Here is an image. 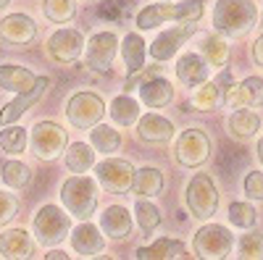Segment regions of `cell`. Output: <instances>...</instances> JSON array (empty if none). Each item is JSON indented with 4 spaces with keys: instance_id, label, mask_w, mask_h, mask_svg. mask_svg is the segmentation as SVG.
Wrapping results in <instances>:
<instances>
[{
    "instance_id": "ab89813d",
    "label": "cell",
    "mask_w": 263,
    "mask_h": 260,
    "mask_svg": "<svg viewBox=\"0 0 263 260\" xmlns=\"http://www.w3.org/2000/svg\"><path fill=\"white\" fill-rule=\"evenodd\" d=\"M245 194L250 200H263V173L260 171H250L245 176Z\"/></svg>"
},
{
    "instance_id": "5bb4252c",
    "label": "cell",
    "mask_w": 263,
    "mask_h": 260,
    "mask_svg": "<svg viewBox=\"0 0 263 260\" xmlns=\"http://www.w3.org/2000/svg\"><path fill=\"white\" fill-rule=\"evenodd\" d=\"M84 39L77 29H58L48 39V55L58 63H74L82 55Z\"/></svg>"
},
{
    "instance_id": "e0dca14e",
    "label": "cell",
    "mask_w": 263,
    "mask_h": 260,
    "mask_svg": "<svg viewBox=\"0 0 263 260\" xmlns=\"http://www.w3.org/2000/svg\"><path fill=\"white\" fill-rule=\"evenodd\" d=\"M50 84V79L48 76H37V84L32 87L29 92H21L13 103H8V105H3V111H0V126H8V124H13L16 118H21L27 113V108H32L40 97H42V92H45V87Z\"/></svg>"
},
{
    "instance_id": "d6a6232c",
    "label": "cell",
    "mask_w": 263,
    "mask_h": 260,
    "mask_svg": "<svg viewBox=\"0 0 263 260\" xmlns=\"http://www.w3.org/2000/svg\"><path fill=\"white\" fill-rule=\"evenodd\" d=\"M0 176L11 189H24L32 182V168L24 166L21 161H8L3 168H0Z\"/></svg>"
},
{
    "instance_id": "bcb514c9",
    "label": "cell",
    "mask_w": 263,
    "mask_h": 260,
    "mask_svg": "<svg viewBox=\"0 0 263 260\" xmlns=\"http://www.w3.org/2000/svg\"><path fill=\"white\" fill-rule=\"evenodd\" d=\"M0 257H3V255H0Z\"/></svg>"
},
{
    "instance_id": "f35d334b",
    "label": "cell",
    "mask_w": 263,
    "mask_h": 260,
    "mask_svg": "<svg viewBox=\"0 0 263 260\" xmlns=\"http://www.w3.org/2000/svg\"><path fill=\"white\" fill-rule=\"evenodd\" d=\"M16 213H18V200L13 197L11 192H0V226H6L8 221H13Z\"/></svg>"
},
{
    "instance_id": "7402d4cb",
    "label": "cell",
    "mask_w": 263,
    "mask_h": 260,
    "mask_svg": "<svg viewBox=\"0 0 263 260\" xmlns=\"http://www.w3.org/2000/svg\"><path fill=\"white\" fill-rule=\"evenodd\" d=\"M100 229L111 236V239H126L132 231V215L124 205H111L100 215Z\"/></svg>"
},
{
    "instance_id": "ee69618b",
    "label": "cell",
    "mask_w": 263,
    "mask_h": 260,
    "mask_svg": "<svg viewBox=\"0 0 263 260\" xmlns=\"http://www.w3.org/2000/svg\"><path fill=\"white\" fill-rule=\"evenodd\" d=\"M8 3H11V0H0V8H6Z\"/></svg>"
},
{
    "instance_id": "d590c367",
    "label": "cell",
    "mask_w": 263,
    "mask_h": 260,
    "mask_svg": "<svg viewBox=\"0 0 263 260\" xmlns=\"http://www.w3.org/2000/svg\"><path fill=\"white\" fill-rule=\"evenodd\" d=\"M135 218H137L142 231H153V229L161 226V210L153 203H147V200H140L135 205Z\"/></svg>"
},
{
    "instance_id": "1f68e13d",
    "label": "cell",
    "mask_w": 263,
    "mask_h": 260,
    "mask_svg": "<svg viewBox=\"0 0 263 260\" xmlns=\"http://www.w3.org/2000/svg\"><path fill=\"white\" fill-rule=\"evenodd\" d=\"M90 142H92V147L98 150V153H116V150L121 147V134L116 132L114 126H103V124H98V126H92L90 129Z\"/></svg>"
},
{
    "instance_id": "d4e9b609",
    "label": "cell",
    "mask_w": 263,
    "mask_h": 260,
    "mask_svg": "<svg viewBox=\"0 0 263 260\" xmlns=\"http://www.w3.org/2000/svg\"><path fill=\"white\" fill-rule=\"evenodd\" d=\"M140 260H166V257H187V247L179 239H171V236H163V239L153 242L150 247H140L137 255Z\"/></svg>"
},
{
    "instance_id": "836d02e7",
    "label": "cell",
    "mask_w": 263,
    "mask_h": 260,
    "mask_svg": "<svg viewBox=\"0 0 263 260\" xmlns=\"http://www.w3.org/2000/svg\"><path fill=\"white\" fill-rule=\"evenodd\" d=\"M27 139H29V134H27V129L24 126H6L3 132H0V147L6 150L8 155H21L27 150Z\"/></svg>"
},
{
    "instance_id": "5b68a950",
    "label": "cell",
    "mask_w": 263,
    "mask_h": 260,
    "mask_svg": "<svg viewBox=\"0 0 263 260\" xmlns=\"http://www.w3.org/2000/svg\"><path fill=\"white\" fill-rule=\"evenodd\" d=\"M184 200H187L190 213L200 221H208L218 210V192H216V184H213V179L208 176V173H197V176L190 179Z\"/></svg>"
},
{
    "instance_id": "2e32d148",
    "label": "cell",
    "mask_w": 263,
    "mask_h": 260,
    "mask_svg": "<svg viewBox=\"0 0 263 260\" xmlns=\"http://www.w3.org/2000/svg\"><path fill=\"white\" fill-rule=\"evenodd\" d=\"M229 87H232V74H229V69H224L216 82L200 84L197 95L192 97V105L197 108V111H216V108L224 103V95H227Z\"/></svg>"
},
{
    "instance_id": "7c38bea8",
    "label": "cell",
    "mask_w": 263,
    "mask_h": 260,
    "mask_svg": "<svg viewBox=\"0 0 263 260\" xmlns=\"http://www.w3.org/2000/svg\"><path fill=\"white\" fill-rule=\"evenodd\" d=\"M195 32H197L195 21H182V24L161 32V34L156 37V42L150 45V55L156 58V61H168V58H174V55H177V50L184 45V42H187Z\"/></svg>"
},
{
    "instance_id": "603a6c76",
    "label": "cell",
    "mask_w": 263,
    "mask_h": 260,
    "mask_svg": "<svg viewBox=\"0 0 263 260\" xmlns=\"http://www.w3.org/2000/svg\"><path fill=\"white\" fill-rule=\"evenodd\" d=\"M37 84V76L32 71H27L24 66H13V63H3L0 66V87L8 92H29L32 87Z\"/></svg>"
},
{
    "instance_id": "30bf717a",
    "label": "cell",
    "mask_w": 263,
    "mask_h": 260,
    "mask_svg": "<svg viewBox=\"0 0 263 260\" xmlns=\"http://www.w3.org/2000/svg\"><path fill=\"white\" fill-rule=\"evenodd\" d=\"M98 182L111 194H126L135 187V168H132L129 161L108 158V161L98 163Z\"/></svg>"
},
{
    "instance_id": "3957f363",
    "label": "cell",
    "mask_w": 263,
    "mask_h": 260,
    "mask_svg": "<svg viewBox=\"0 0 263 260\" xmlns=\"http://www.w3.org/2000/svg\"><path fill=\"white\" fill-rule=\"evenodd\" d=\"M69 229H71L69 213H63L58 205H42L34 215V224H32V231L42 247L61 245L69 236Z\"/></svg>"
},
{
    "instance_id": "52a82bcc",
    "label": "cell",
    "mask_w": 263,
    "mask_h": 260,
    "mask_svg": "<svg viewBox=\"0 0 263 260\" xmlns=\"http://www.w3.org/2000/svg\"><path fill=\"white\" fill-rule=\"evenodd\" d=\"M232 245H234L232 231L218 224H208L195 234V252H197V257H205V260L227 257L232 252Z\"/></svg>"
},
{
    "instance_id": "8fae6325",
    "label": "cell",
    "mask_w": 263,
    "mask_h": 260,
    "mask_svg": "<svg viewBox=\"0 0 263 260\" xmlns=\"http://www.w3.org/2000/svg\"><path fill=\"white\" fill-rule=\"evenodd\" d=\"M119 53V39L114 32H98L87 42V66L92 71L108 74L114 69V58Z\"/></svg>"
},
{
    "instance_id": "277c9868",
    "label": "cell",
    "mask_w": 263,
    "mask_h": 260,
    "mask_svg": "<svg viewBox=\"0 0 263 260\" xmlns=\"http://www.w3.org/2000/svg\"><path fill=\"white\" fill-rule=\"evenodd\" d=\"M203 3L200 0H187L177 6H147L137 13V27L140 29H156L166 21H200Z\"/></svg>"
},
{
    "instance_id": "f546056e",
    "label": "cell",
    "mask_w": 263,
    "mask_h": 260,
    "mask_svg": "<svg viewBox=\"0 0 263 260\" xmlns=\"http://www.w3.org/2000/svg\"><path fill=\"white\" fill-rule=\"evenodd\" d=\"M108 113H111L114 124L132 126L135 121H140V105H137V100H132L129 95H121V97H114L111 108H108Z\"/></svg>"
},
{
    "instance_id": "4fadbf2b",
    "label": "cell",
    "mask_w": 263,
    "mask_h": 260,
    "mask_svg": "<svg viewBox=\"0 0 263 260\" xmlns=\"http://www.w3.org/2000/svg\"><path fill=\"white\" fill-rule=\"evenodd\" d=\"M37 37V24L24 13H11L0 18V39L8 48H27Z\"/></svg>"
},
{
    "instance_id": "9c48e42d",
    "label": "cell",
    "mask_w": 263,
    "mask_h": 260,
    "mask_svg": "<svg viewBox=\"0 0 263 260\" xmlns=\"http://www.w3.org/2000/svg\"><path fill=\"white\" fill-rule=\"evenodd\" d=\"M177 161L187 168H197L211 158V139L205 137V132L200 129H187L177 139Z\"/></svg>"
},
{
    "instance_id": "ba28073f",
    "label": "cell",
    "mask_w": 263,
    "mask_h": 260,
    "mask_svg": "<svg viewBox=\"0 0 263 260\" xmlns=\"http://www.w3.org/2000/svg\"><path fill=\"white\" fill-rule=\"evenodd\" d=\"M105 113V105L98 95L92 92H77L66 103V118L74 129H92Z\"/></svg>"
},
{
    "instance_id": "6da1fadb",
    "label": "cell",
    "mask_w": 263,
    "mask_h": 260,
    "mask_svg": "<svg viewBox=\"0 0 263 260\" xmlns=\"http://www.w3.org/2000/svg\"><path fill=\"white\" fill-rule=\"evenodd\" d=\"M258 21V8L253 0H216L213 27L224 37H245Z\"/></svg>"
},
{
    "instance_id": "9a60e30c",
    "label": "cell",
    "mask_w": 263,
    "mask_h": 260,
    "mask_svg": "<svg viewBox=\"0 0 263 260\" xmlns=\"http://www.w3.org/2000/svg\"><path fill=\"white\" fill-rule=\"evenodd\" d=\"M227 108H255L263 105V79L260 76H248L245 82L232 84L224 95Z\"/></svg>"
},
{
    "instance_id": "74e56055",
    "label": "cell",
    "mask_w": 263,
    "mask_h": 260,
    "mask_svg": "<svg viewBox=\"0 0 263 260\" xmlns=\"http://www.w3.org/2000/svg\"><path fill=\"white\" fill-rule=\"evenodd\" d=\"M239 257H263V234L250 231L239 239Z\"/></svg>"
},
{
    "instance_id": "f1b7e54d",
    "label": "cell",
    "mask_w": 263,
    "mask_h": 260,
    "mask_svg": "<svg viewBox=\"0 0 263 260\" xmlns=\"http://www.w3.org/2000/svg\"><path fill=\"white\" fill-rule=\"evenodd\" d=\"M121 55H124V63H126V71L129 74H137L142 71L145 66V42L140 34H126L124 42H121Z\"/></svg>"
},
{
    "instance_id": "ac0fdd59",
    "label": "cell",
    "mask_w": 263,
    "mask_h": 260,
    "mask_svg": "<svg viewBox=\"0 0 263 260\" xmlns=\"http://www.w3.org/2000/svg\"><path fill=\"white\" fill-rule=\"evenodd\" d=\"M208 66L211 63L203 58V55H197V53H187L177 61V79L184 84V87H200L208 82Z\"/></svg>"
},
{
    "instance_id": "4316f807",
    "label": "cell",
    "mask_w": 263,
    "mask_h": 260,
    "mask_svg": "<svg viewBox=\"0 0 263 260\" xmlns=\"http://www.w3.org/2000/svg\"><path fill=\"white\" fill-rule=\"evenodd\" d=\"M229 134L234 139H250L258 129H260V118L253 113V111H245V108H239L229 116Z\"/></svg>"
},
{
    "instance_id": "60d3db41",
    "label": "cell",
    "mask_w": 263,
    "mask_h": 260,
    "mask_svg": "<svg viewBox=\"0 0 263 260\" xmlns=\"http://www.w3.org/2000/svg\"><path fill=\"white\" fill-rule=\"evenodd\" d=\"M253 58H255V63L263 69V34L253 42Z\"/></svg>"
},
{
    "instance_id": "8992f818",
    "label": "cell",
    "mask_w": 263,
    "mask_h": 260,
    "mask_svg": "<svg viewBox=\"0 0 263 260\" xmlns=\"http://www.w3.org/2000/svg\"><path fill=\"white\" fill-rule=\"evenodd\" d=\"M29 145L40 161H53L61 153H66V129H61L55 121H37Z\"/></svg>"
},
{
    "instance_id": "cb8c5ba5",
    "label": "cell",
    "mask_w": 263,
    "mask_h": 260,
    "mask_svg": "<svg viewBox=\"0 0 263 260\" xmlns=\"http://www.w3.org/2000/svg\"><path fill=\"white\" fill-rule=\"evenodd\" d=\"M140 97L147 108H163L174 100V87L171 82H166L163 76H156V79H147L142 87H140Z\"/></svg>"
},
{
    "instance_id": "83f0119b",
    "label": "cell",
    "mask_w": 263,
    "mask_h": 260,
    "mask_svg": "<svg viewBox=\"0 0 263 260\" xmlns=\"http://www.w3.org/2000/svg\"><path fill=\"white\" fill-rule=\"evenodd\" d=\"M95 163V150H92V142H71L69 147H66V166H69V171L74 173H84L90 171Z\"/></svg>"
},
{
    "instance_id": "7a4b0ae2",
    "label": "cell",
    "mask_w": 263,
    "mask_h": 260,
    "mask_svg": "<svg viewBox=\"0 0 263 260\" xmlns=\"http://www.w3.org/2000/svg\"><path fill=\"white\" fill-rule=\"evenodd\" d=\"M61 203L74 218L87 221L95 213V208H98V184L90 176H84V173H77V176L63 182Z\"/></svg>"
},
{
    "instance_id": "b9f144b4",
    "label": "cell",
    "mask_w": 263,
    "mask_h": 260,
    "mask_svg": "<svg viewBox=\"0 0 263 260\" xmlns=\"http://www.w3.org/2000/svg\"><path fill=\"white\" fill-rule=\"evenodd\" d=\"M45 257H48V260H66L69 255H66L63 250H50V247H48V255H45Z\"/></svg>"
},
{
    "instance_id": "ffe728a7",
    "label": "cell",
    "mask_w": 263,
    "mask_h": 260,
    "mask_svg": "<svg viewBox=\"0 0 263 260\" xmlns=\"http://www.w3.org/2000/svg\"><path fill=\"white\" fill-rule=\"evenodd\" d=\"M137 134H140V139H145V142L163 145V142H168V139L174 137V124H171L168 118L158 116V113H147V116H142L140 124H137Z\"/></svg>"
},
{
    "instance_id": "e575fe53",
    "label": "cell",
    "mask_w": 263,
    "mask_h": 260,
    "mask_svg": "<svg viewBox=\"0 0 263 260\" xmlns=\"http://www.w3.org/2000/svg\"><path fill=\"white\" fill-rule=\"evenodd\" d=\"M42 13L53 24H66V21L74 18L77 3L74 0H42Z\"/></svg>"
},
{
    "instance_id": "484cf974",
    "label": "cell",
    "mask_w": 263,
    "mask_h": 260,
    "mask_svg": "<svg viewBox=\"0 0 263 260\" xmlns=\"http://www.w3.org/2000/svg\"><path fill=\"white\" fill-rule=\"evenodd\" d=\"M132 192L140 194V197H156V194L163 192V173L153 166H142L135 173V187Z\"/></svg>"
},
{
    "instance_id": "4dcf8cb0",
    "label": "cell",
    "mask_w": 263,
    "mask_h": 260,
    "mask_svg": "<svg viewBox=\"0 0 263 260\" xmlns=\"http://www.w3.org/2000/svg\"><path fill=\"white\" fill-rule=\"evenodd\" d=\"M200 50H203V58L211 63V66H216V69H224L227 66V61H229V45H227L224 37L205 34Z\"/></svg>"
},
{
    "instance_id": "f6af8a7d",
    "label": "cell",
    "mask_w": 263,
    "mask_h": 260,
    "mask_svg": "<svg viewBox=\"0 0 263 260\" xmlns=\"http://www.w3.org/2000/svg\"><path fill=\"white\" fill-rule=\"evenodd\" d=\"M260 21H263V16H260Z\"/></svg>"
},
{
    "instance_id": "8d00e7d4",
    "label": "cell",
    "mask_w": 263,
    "mask_h": 260,
    "mask_svg": "<svg viewBox=\"0 0 263 260\" xmlns=\"http://www.w3.org/2000/svg\"><path fill=\"white\" fill-rule=\"evenodd\" d=\"M229 221L239 229H253L258 215H255V208L248 205V203H232L229 205Z\"/></svg>"
},
{
    "instance_id": "44dd1931",
    "label": "cell",
    "mask_w": 263,
    "mask_h": 260,
    "mask_svg": "<svg viewBox=\"0 0 263 260\" xmlns=\"http://www.w3.org/2000/svg\"><path fill=\"white\" fill-rule=\"evenodd\" d=\"M71 247L77 255H84V257H95L103 252L105 242L100 231L92 226V224H79L74 231H71Z\"/></svg>"
},
{
    "instance_id": "7bdbcfd3",
    "label": "cell",
    "mask_w": 263,
    "mask_h": 260,
    "mask_svg": "<svg viewBox=\"0 0 263 260\" xmlns=\"http://www.w3.org/2000/svg\"><path fill=\"white\" fill-rule=\"evenodd\" d=\"M255 150H258V161L263 163V137L258 139V147H255Z\"/></svg>"
},
{
    "instance_id": "d6986e66",
    "label": "cell",
    "mask_w": 263,
    "mask_h": 260,
    "mask_svg": "<svg viewBox=\"0 0 263 260\" xmlns=\"http://www.w3.org/2000/svg\"><path fill=\"white\" fill-rule=\"evenodd\" d=\"M0 255L21 260V257H32L34 255V242L24 229H11L6 234H0Z\"/></svg>"
}]
</instances>
